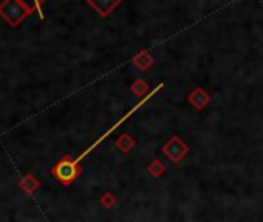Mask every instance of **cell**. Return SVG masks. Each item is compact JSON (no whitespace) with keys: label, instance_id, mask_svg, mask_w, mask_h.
<instances>
[{"label":"cell","instance_id":"obj_3","mask_svg":"<svg viewBox=\"0 0 263 222\" xmlns=\"http://www.w3.org/2000/svg\"><path fill=\"white\" fill-rule=\"evenodd\" d=\"M101 17H107L122 0H85Z\"/></svg>","mask_w":263,"mask_h":222},{"label":"cell","instance_id":"obj_4","mask_svg":"<svg viewBox=\"0 0 263 222\" xmlns=\"http://www.w3.org/2000/svg\"><path fill=\"white\" fill-rule=\"evenodd\" d=\"M19 187H21V190H24L27 194H33L34 192H36V190L41 187V184H39V180L36 179V176L25 174V176L19 180Z\"/></svg>","mask_w":263,"mask_h":222},{"label":"cell","instance_id":"obj_1","mask_svg":"<svg viewBox=\"0 0 263 222\" xmlns=\"http://www.w3.org/2000/svg\"><path fill=\"white\" fill-rule=\"evenodd\" d=\"M34 11L28 8L22 0H4L0 4V17L5 22L10 24V26L17 28L28 16H31Z\"/></svg>","mask_w":263,"mask_h":222},{"label":"cell","instance_id":"obj_2","mask_svg":"<svg viewBox=\"0 0 263 222\" xmlns=\"http://www.w3.org/2000/svg\"><path fill=\"white\" fill-rule=\"evenodd\" d=\"M82 168L79 166V164L70 156H64L62 159H59L55 165H53L51 173L55 176L62 185L68 187L79 174H81Z\"/></svg>","mask_w":263,"mask_h":222},{"label":"cell","instance_id":"obj_5","mask_svg":"<svg viewBox=\"0 0 263 222\" xmlns=\"http://www.w3.org/2000/svg\"><path fill=\"white\" fill-rule=\"evenodd\" d=\"M22 2H24L28 8H31L33 11H38V12H39V17L44 18V14H42V4L45 2V0H22Z\"/></svg>","mask_w":263,"mask_h":222}]
</instances>
